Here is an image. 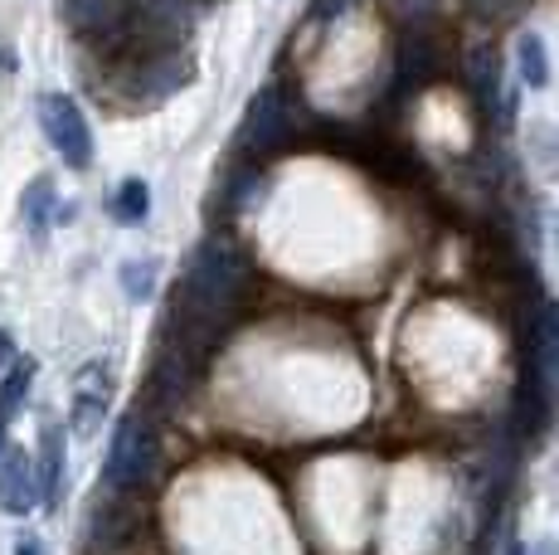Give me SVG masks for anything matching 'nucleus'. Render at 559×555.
<instances>
[{
  "instance_id": "nucleus-6",
  "label": "nucleus",
  "mask_w": 559,
  "mask_h": 555,
  "mask_svg": "<svg viewBox=\"0 0 559 555\" xmlns=\"http://www.w3.org/2000/svg\"><path fill=\"white\" fill-rule=\"evenodd\" d=\"M467 79H472V93L481 98V108H501V55H497V45H491V39L472 45Z\"/></svg>"
},
{
  "instance_id": "nucleus-7",
  "label": "nucleus",
  "mask_w": 559,
  "mask_h": 555,
  "mask_svg": "<svg viewBox=\"0 0 559 555\" xmlns=\"http://www.w3.org/2000/svg\"><path fill=\"white\" fill-rule=\"evenodd\" d=\"M35 477H39V501H45V507H59V497H63V429L59 424H45Z\"/></svg>"
},
{
  "instance_id": "nucleus-1",
  "label": "nucleus",
  "mask_w": 559,
  "mask_h": 555,
  "mask_svg": "<svg viewBox=\"0 0 559 555\" xmlns=\"http://www.w3.org/2000/svg\"><path fill=\"white\" fill-rule=\"evenodd\" d=\"M156 473V429L146 414H122V424L112 429V448L103 463L107 493H136L146 477Z\"/></svg>"
},
{
  "instance_id": "nucleus-11",
  "label": "nucleus",
  "mask_w": 559,
  "mask_h": 555,
  "mask_svg": "<svg viewBox=\"0 0 559 555\" xmlns=\"http://www.w3.org/2000/svg\"><path fill=\"white\" fill-rule=\"evenodd\" d=\"M146 215H152V186H146L142 176H127L122 186L112 190V220L136 229V224H146Z\"/></svg>"
},
{
  "instance_id": "nucleus-2",
  "label": "nucleus",
  "mask_w": 559,
  "mask_h": 555,
  "mask_svg": "<svg viewBox=\"0 0 559 555\" xmlns=\"http://www.w3.org/2000/svg\"><path fill=\"white\" fill-rule=\"evenodd\" d=\"M39 127H45L53 152L63 156V166L73 170L93 166V127L69 93H39Z\"/></svg>"
},
{
  "instance_id": "nucleus-4",
  "label": "nucleus",
  "mask_w": 559,
  "mask_h": 555,
  "mask_svg": "<svg viewBox=\"0 0 559 555\" xmlns=\"http://www.w3.org/2000/svg\"><path fill=\"white\" fill-rule=\"evenodd\" d=\"M239 137H243V152H253V156L273 152V146L287 137V103H283V93H277V83H267V88L249 103V117H243Z\"/></svg>"
},
{
  "instance_id": "nucleus-12",
  "label": "nucleus",
  "mask_w": 559,
  "mask_h": 555,
  "mask_svg": "<svg viewBox=\"0 0 559 555\" xmlns=\"http://www.w3.org/2000/svg\"><path fill=\"white\" fill-rule=\"evenodd\" d=\"M122 293L132 297V303H146V297L156 293V278H160V263L156 259H127L122 263Z\"/></svg>"
},
{
  "instance_id": "nucleus-15",
  "label": "nucleus",
  "mask_w": 559,
  "mask_h": 555,
  "mask_svg": "<svg viewBox=\"0 0 559 555\" xmlns=\"http://www.w3.org/2000/svg\"><path fill=\"white\" fill-rule=\"evenodd\" d=\"M15 555H45V546H39L35 536H20V541H15Z\"/></svg>"
},
{
  "instance_id": "nucleus-16",
  "label": "nucleus",
  "mask_w": 559,
  "mask_h": 555,
  "mask_svg": "<svg viewBox=\"0 0 559 555\" xmlns=\"http://www.w3.org/2000/svg\"><path fill=\"white\" fill-rule=\"evenodd\" d=\"M507 555H525V546H521V541H511V546H507Z\"/></svg>"
},
{
  "instance_id": "nucleus-3",
  "label": "nucleus",
  "mask_w": 559,
  "mask_h": 555,
  "mask_svg": "<svg viewBox=\"0 0 559 555\" xmlns=\"http://www.w3.org/2000/svg\"><path fill=\"white\" fill-rule=\"evenodd\" d=\"M112 404V366L107 361H88L73 376V400H69V429L79 439H93L103 429V414Z\"/></svg>"
},
{
  "instance_id": "nucleus-9",
  "label": "nucleus",
  "mask_w": 559,
  "mask_h": 555,
  "mask_svg": "<svg viewBox=\"0 0 559 555\" xmlns=\"http://www.w3.org/2000/svg\"><path fill=\"white\" fill-rule=\"evenodd\" d=\"M5 370H10V376L0 380V424L15 420V414L25 410L29 390H35V370H39V361H35V356H15Z\"/></svg>"
},
{
  "instance_id": "nucleus-13",
  "label": "nucleus",
  "mask_w": 559,
  "mask_h": 555,
  "mask_svg": "<svg viewBox=\"0 0 559 555\" xmlns=\"http://www.w3.org/2000/svg\"><path fill=\"white\" fill-rule=\"evenodd\" d=\"M346 5H350V0H311L307 20H311V25H331V20H336Z\"/></svg>"
},
{
  "instance_id": "nucleus-8",
  "label": "nucleus",
  "mask_w": 559,
  "mask_h": 555,
  "mask_svg": "<svg viewBox=\"0 0 559 555\" xmlns=\"http://www.w3.org/2000/svg\"><path fill=\"white\" fill-rule=\"evenodd\" d=\"M20 220H25L29 234H45L53 220H59V190H53L49 176L29 180L25 196H20Z\"/></svg>"
},
{
  "instance_id": "nucleus-5",
  "label": "nucleus",
  "mask_w": 559,
  "mask_h": 555,
  "mask_svg": "<svg viewBox=\"0 0 559 555\" xmlns=\"http://www.w3.org/2000/svg\"><path fill=\"white\" fill-rule=\"evenodd\" d=\"M39 507V477H35V463H29L25 448H10L0 458V511L10 517H29Z\"/></svg>"
},
{
  "instance_id": "nucleus-14",
  "label": "nucleus",
  "mask_w": 559,
  "mask_h": 555,
  "mask_svg": "<svg viewBox=\"0 0 559 555\" xmlns=\"http://www.w3.org/2000/svg\"><path fill=\"white\" fill-rule=\"evenodd\" d=\"M10 361H15V336H10L5 327H0V370H5Z\"/></svg>"
},
{
  "instance_id": "nucleus-10",
  "label": "nucleus",
  "mask_w": 559,
  "mask_h": 555,
  "mask_svg": "<svg viewBox=\"0 0 559 555\" xmlns=\"http://www.w3.org/2000/svg\"><path fill=\"white\" fill-rule=\"evenodd\" d=\"M515 69H521L525 88H545L550 83V49H545L540 29H521L515 35Z\"/></svg>"
}]
</instances>
